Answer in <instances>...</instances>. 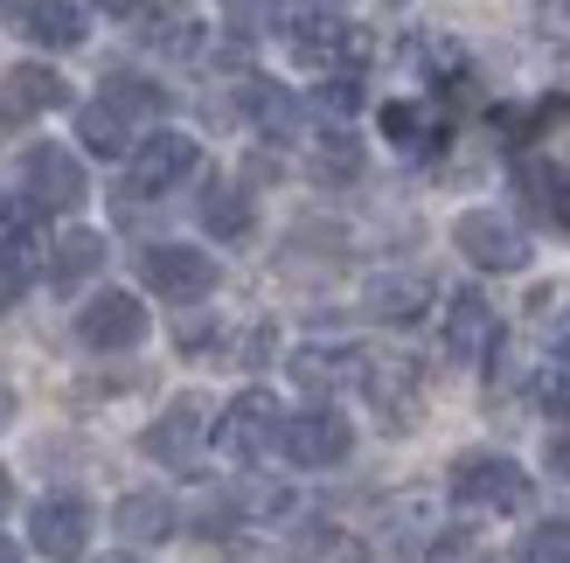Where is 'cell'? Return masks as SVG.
Instances as JSON below:
<instances>
[{
    "label": "cell",
    "instance_id": "cell-1",
    "mask_svg": "<svg viewBox=\"0 0 570 563\" xmlns=\"http://www.w3.org/2000/svg\"><path fill=\"white\" fill-rule=\"evenodd\" d=\"M452 501H466V508H522L529 501V473L515 460H501V453H466L460 466H452Z\"/></svg>",
    "mask_w": 570,
    "mask_h": 563
},
{
    "label": "cell",
    "instance_id": "cell-2",
    "mask_svg": "<svg viewBox=\"0 0 570 563\" xmlns=\"http://www.w3.org/2000/svg\"><path fill=\"white\" fill-rule=\"evenodd\" d=\"M452 244H460L480 271H522V265H529L522 230H515L508 216H494V209H466L460 223H452Z\"/></svg>",
    "mask_w": 570,
    "mask_h": 563
},
{
    "label": "cell",
    "instance_id": "cell-3",
    "mask_svg": "<svg viewBox=\"0 0 570 563\" xmlns=\"http://www.w3.org/2000/svg\"><path fill=\"white\" fill-rule=\"evenodd\" d=\"M278 425H285V411H278L272 389H244V397L216 417V445H223L230 460H258V453H272Z\"/></svg>",
    "mask_w": 570,
    "mask_h": 563
},
{
    "label": "cell",
    "instance_id": "cell-4",
    "mask_svg": "<svg viewBox=\"0 0 570 563\" xmlns=\"http://www.w3.org/2000/svg\"><path fill=\"white\" fill-rule=\"evenodd\" d=\"M77 334H83V348H98V355L139 348L147 342V306H139L132 293H98V299H83Z\"/></svg>",
    "mask_w": 570,
    "mask_h": 563
},
{
    "label": "cell",
    "instance_id": "cell-5",
    "mask_svg": "<svg viewBox=\"0 0 570 563\" xmlns=\"http://www.w3.org/2000/svg\"><path fill=\"white\" fill-rule=\"evenodd\" d=\"M195 160H203V147H195L188 132H154L147 147H139V160H132V175H126V195L154 203V195H167L175 181L195 175Z\"/></svg>",
    "mask_w": 570,
    "mask_h": 563
},
{
    "label": "cell",
    "instance_id": "cell-6",
    "mask_svg": "<svg viewBox=\"0 0 570 563\" xmlns=\"http://www.w3.org/2000/svg\"><path fill=\"white\" fill-rule=\"evenodd\" d=\"M278 445H285V460L293 466H334V460H348V417H334V411H299V417H285L278 425Z\"/></svg>",
    "mask_w": 570,
    "mask_h": 563
},
{
    "label": "cell",
    "instance_id": "cell-7",
    "mask_svg": "<svg viewBox=\"0 0 570 563\" xmlns=\"http://www.w3.org/2000/svg\"><path fill=\"white\" fill-rule=\"evenodd\" d=\"M139 271H147V286L160 299H203L216 286V258L209 250H188V244H154L139 258Z\"/></svg>",
    "mask_w": 570,
    "mask_h": 563
},
{
    "label": "cell",
    "instance_id": "cell-8",
    "mask_svg": "<svg viewBox=\"0 0 570 563\" xmlns=\"http://www.w3.org/2000/svg\"><path fill=\"white\" fill-rule=\"evenodd\" d=\"M293 56L306 70H355L368 56V36L348 28V21H299L293 28Z\"/></svg>",
    "mask_w": 570,
    "mask_h": 563
},
{
    "label": "cell",
    "instance_id": "cell-9",
    "mask_svg": "<svg viewBox=\"0 0 570 563\" xmlns=\"http://www.w3.org/2000/svg\"><path fill=\"white\" fill-rule=\"evenodd\" d=\"M28 195H36V209H77L83 203V167L70 147H56L42 139L36 154H28Z\"/></svg>",
    "mask_w": 570,
    "mask_h": 563
},
{
    "label": "cell",
    "instance_id": "cell-10",
    "mask_svg": "<svg viewBox=\"0 0 570 563\" xmlns=\"http://www.w3.org/2000/svg\"><path fill=\"white\" fill-rule=\"evenodd\" d=\"M28 543H36L42 556H77L83 543H91V508H83V501H70V494L42 501V508L28 515Z\"/></svg>",
    "mask_w": 570,
    "mask_h": 563
},
{
    "label": "cell",
    "instance_id": "cell-11",
    "mask_svg": "<svg viewBox=\"0 0 570 563\" xmlns=\"http://www.w3.org/2000/svg\"><path fill=\"white\" fill-rule=\"evenodd\" d=\"M70 105V83L42 70V63H14L8 77H0V119H36V111H56Z\"/></svg>",
    "mask_w": 570,
    "mask_h": 563
},
{
    "label": "cell",
    "instance_id": "cell-12",
    "mask_svg": "<svg viewBox=\"0 0 570 563\" xmlns=\"http://www.w3.org/2000/svg\"><path fill=\"white\" fill-rule=\"evenodd\" d=\"M488 348H494V306L480 299L473 286L452 293V306H445V355L452 362H480Z\"/></svg>",
    "mask_w": 570,
    "mask_h": 563
},
{
    "label": "cell",
    "instance_id": "cell-13",
    "mask_svg": "<svg viewBox=\"0 0 570 563\" xmlns=\"http://www.w3.org/2000/svg\"><path fill=\"white\" fill-rule=\"evenodd\" d=\"M195 445H203V404L181 397V404H175V411H167L160 425L147 432V453H154V460H167V466H195Z\"/></svg>",
    "mask_w": 570,
    "mask_h": 563
},
{
    "label": "cell",
    "instance_id": "cell-14",
    "mask_svg": "<svg viewBox=\"0 0 570 563\" xmlns=\"http://www.w3.org/2000/svg\"><path fill=\"white\" fill-rule=\"evenodd\" d=\"M111 522H119V536H126L132 550H154V543L175 536V501H167V494H126Z\"/></svg>",
    "mask_w": 570,
    "mask_h": 563
},
{
    "label": "cell",
    "instance_id": "cell-15",
    "mask_svg": "<svg viewBox=\"0 0 570 563\" xmlns=\"http://www.w3.org/2000/svg\"><path fill=\"white\" fill-rule=\"evenodd\" d=\"M139 42L160 49V56H203V14L181 8V0H167V8H154V14H147Z\"/></svg>",
    "mask_w": 570,
    "mask_h": 563
},
{
    "label": "cell",
    "instance_id": "cell-16",
    "mask_svg": "<svg viewBox=\"0 0 570 563\" xmlns=\"http://www.w3.org/2000/svg\"><path fill=\"white\" fill-rule=\"evenodd\" d=\"M424 299H432V278H424V271H383V278H368V314H376V320H417Z\"/></svg>",
    "mask_w": 570,
    "mask_h": 563
},
{
    "label": "cell",
    "instance_id": "cell-17",
    "mask_svg": "<svg viewBox=\"0 0 570 563\" xmlns=\"http://www.w3.org/2000/svg\"><path fill=\"white\" fill-rule=\"evenodd\" d=\"M77 139H83V154H98V160H119L132 147V126H126V111L98 98V105H83L77 111Z\"/></svg>",
    "mask_w": 570,
    "mask_h": 563
},
{
    "label": "cell",
    "instance_id": "cell-18",
    "mask_svg": "<svg viewBox=\"0 0 570 563\" xmlns=\"http://www.w3.org/2000/svg\"><path fill=\"white\" fill-rule=\"evenodd\" d=\"M21 28H28V42H42V49H77L83 42V14L70 0H28Z\"/></svg>",
    "mask_w": 570,
    "mask_h": 563
},
{
    "label": "cell",
    "instance_id": "cell-19",
    "mask_svg": "<svg viewBox=\"0 0 570 563\" xmlns=\"http://www.w3.org/2000/svg\"><path fill=\"white\" fill-rule=\"evenodd\" d=\"M98 265H105V237H98V230H70L63 244H56V258H49V278H56L63 293H77Z\"/></svg>",
    "mask_w": 570,
    "mask_h": 563
},
{
    "label": "cell",
    "instance_id": "cell-20",
    "mask_svg": "<svg viewBox=\"0 0 570 563\" xmlns=\"http://www.w3.org/2000/svg\"><path fill=\"white\" fill-rule=\"evenodd\" d=\"M362 369H368V355H355V348H306V355H293V376L306 383V389H334V383H362Z\"/></svg>",
    "mask_w": 570,
    "mask_h": 563
},
{
    "label": "cell",
    "instance_id": "cell-21",
    "mask_svg": "<svg viewBox=\"0 0 570 563\" xmlns=\"http://www.w3.org/2000/svg\"><path fill=\"white\" fill-rule=\"evenodd\" d=\"M244 111H250V119H258L265 132H278V139H293V132H299V105L285 98L278 83H265V77H250V83H244Z\"/></svg>",
    "mask_w": 570,
    "mask_h": 563
},
{
    "label": "cell",
    "instance_id": "cell-22",
    "mask_svg": "<svg viewBox=\"0 0 570 563\" xmlns=\"http://www.w3.org/2000/svg\"><path fill=\"white\" fill-rule=\"evenodd\" d=\"M203 223H209L216 237H250V195L230 188V181H209V195H203Z\"/></svg>",
    "mask_w": 570,
    "mask_h": 563
},
{
    "label": "cell",
    "instance_id": "cell-23",
    "mask_svg": "<svg viewBox=\"0 0 570 563\" xmlns=\"http://www.w3.org/2000/svg\"><path fill=\"white\" fill-rule=\"evenodd\" d=\"M105 98L119 105L126 119H132V111H160V105H167V91H154L147 77H126V70H111V77H105Z\"/></svg>",
    "mask_w": 570,
    "mask_h": 563
},
{
    "label": "cell",
    "instance_id": "cell-24",
    "mask_svg": "<svg viewBox=\"0 0 570 563\" xmlns=\"http://www.w3.org/2000/svg\"><path fill=\"white\" fill-rule=\"evenodd\" d=\"M0 244L8 250H36V203H28V195H8V203H0Z\"/></svg>",
    "mask_w": 570,
    "mask_h": 563
},
{
    "label": "cell",
    "instance_id": "cell-25",
    "mask_svg": "<svg viewBox=\"0 0 570 563\" xmlns=\"http://www.w3.org/2000/svg\"><path fill=\"white\" fill-rule=\"evenodd\" d=\"M383 132L396 139V147H432V119H424V111L417 105H383Z\"/></svg>",
    "mask_w": 570,
    "mask_h": 563
},
{
    "label": "cell",
    "instance_id": "cell-26",
    "mask_svg": "<svg viewBox=\"0 0 570 563\" xmlns=\"http://www.w3.org/2000/svg\"><path fill=\"white\" fill-rule=\"evenodd\" d=\"M522 556L529 563H570V522H543L522 536Z\"/></svg>",
    "mask_w": 570,
    "mask_h": 563
},
{
    "label": "cell",
    "instance_id": "cell-27",
    "mask_svg": "<svg viewBox=\"0 0 570 563\" xmlns=\"http://www.w3.org/2000/svg\"><path fill=\"white\" fill-rule=\"evenodd\" d=\"M535 404H543L550 417H570V369H543V376H535Z\"/></svg>",
    "mask_w": 570,
    "mask_h": 563
},
{
    "label": "cell",
    "instance_id": "cell-28",
    "mask_svg": "<svg viewBox=\"0 0 570 563\" xmlns=\"http://www.w3.org/2000/svg\"><path fill=\"white\" fill-rule=\"evenodd\" d=\"M21 286H28V258H21V250H8V244H0V314H8V306L21 299Z\"/></svg>",
    "mask_w": 570,
    "mask_h": 563
},
{
    "label": "cell",
    "instance_id": "cell-29",
    "mask_svg": "<svg viewBox=\"0 0 570 563\" xmlns=\"http://www.w3.org/2000/svg\"><path fill=\"white\" fill-rule=\"evenodd\" d=\"M321 105H327V111H355V105H362L355 77H327V83H321Z\"/></svg>",
    "mask_w": 570,
    "mask_h": 563
},
{
    "label": "cell",
    "instance_id": "cell-30",
    "mask_svg": "<svg viewBox=\"0 0 570 563\" xmlns=\"http://www.w3.org/2000/svg\"><path fill=\"white\" fill-rule=\"evenodd\" d=\"M321 167H334V175H355V167H362V154L348 147V139H334V147H321Z\"/></svg>",
    "mask_w": 570,
    "mask_h": 563
},
{
    "label": "cell",
    "instance_id": "cell-31",
    "mask_svg": "<svg viewBox=\"0 0 570 563\" xmlns=\"http://www.w3.org/2000/svg\"><path fill=\"white\" fill-rule=\"evenodd\" d=\"M550 473H563V481H570V432L550 438Z\"/></svg>",
    "mask_w": 570,
    "mask_h": 563
},
{
    "label": "cell",
    "instance_id": "cell-32",
    "mask_svg": "<svg viewBox=\"0 0 570 563\" xmlns=\"http://www.w3.org/2000/svg\"><path fill=\"white\" fill-rule=\"evenodd\" d=\"M557 223H570V167H557Z\"/></svg>",
    "mask_w": 570,
    "mask_h": 563
},
{
    "label": "cell",
    "instance_id": "cell-33",
    "mask_svg": "<svg viewBox=\"0 0 570 563\" xmlns=\"http://www.w3.org/2000/svg\"><path fill=\"white\" fill-rule=\"evenodd\" d=\"M14 508V481H8V473H0V515H8Z\"/></svg>",
    "mask_w": 570,
    "mask_h": 563
},
{
    "label": "cell",
    "instance_id": "cell-34",
    "mask_svg": "<svg viewBox=\"0 0 570 563\" xmlns=\"http://www.w3.org/2000/svg\"><path fill=\"white\" fill-rule=\"evenodd\" d=\"M98 8H111V14H132V8H139V0H98Z\"/></svg>",
    "mask_w": 570,
    "mask_h": 563
},
{
    "label": "cell",
    "instance_id": "cell-35",
    "mask_svg": "<svg viewBox=\"0 0 570 563\" xmlns=\"http://www.w3.org/2000/svg\"><path fill=\"white\" fill-rule=\"evenodd\" d=\"M8 556H14V543H8V536H0V563H8Z\"/></svg>",
    "mask_w": 570,
    "mask_h": 563
},
{
    "label": "cell",
    "instance_id": "cell-36",
    "mask_svg": "<svg viewBox=\"0 0 570 563\" xmlns=\"http://www.w3.org/2000/svg\"><path fill=\"white\" fill-rule=\"evenodd\" d=\"M563 355H570V327H563Z\"/></svg>",
    "mask_w": 570,
    "mask_h": 563
},
{
    "label": "cell",
    "instance_id": "cell-37",
    "mask_svg": "<svg viewBox=\"0 0 570 563\" xmlns=\"http://www.w3.org/2000/svg\"><path fill=\"white\" fill-rule=\"evenodd\" d=\"M563 70H570V49H563Z\"/></svg>",
    "mask_w": 570,
    "mask_h": 563
},
{
    "label": "cell",
    "instance_id": "cell-38",
    "mask_svg": "<svg viewBox=\"0 0 570 563\" xmlns=\"http://www.w3.org/2000/svg\"><path fill=\"white\" fill-rule=\"evenodd\" d=\"M327 8H334V0H327Z\"/></svg>",
    "mask_w": 570,
    "mask_h": 563
}]
</instances>
